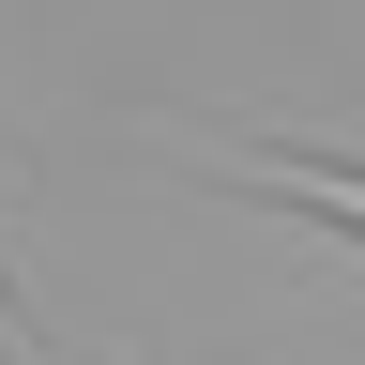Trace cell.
I'll return each mask as SVG.
<instances>
[{"label":"cell","instance_id":"cell-1","mask_svg":"<svg viewBox=\"0 0 365 365\" xmlns=\"http://www.w3.org/2000/svg\"><path fill=\"white\" fill-rule=\"evenodd\" d=\"M228 182L244 198H289L319 228H365V168H319V153H228Z\"/></svg>","mask_w":365,"mask_h":365},{"label":"cell","instance_id":"cell-2","mask_svg":"<svg viewBox=\"0 0 365 365\" xmlns=\"http://www.w3.org/2000/svg\"><path fill=\"white\" fill-rule=\"evenodd\" d=\"M0 350H16V365H46V350H31V319H16V289H0Z\"/></svg>","mask_w":365,"mask_h":365}]
</instances>
